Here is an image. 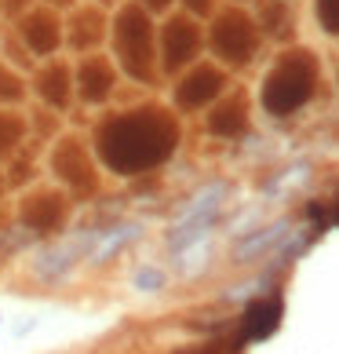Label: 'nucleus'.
I'll return each mask as SVG.
<instances>
[{
  "instance_id": "16",
  "label": "nucleus",
  "mask_w": 339,
  "mask_h": 354,
  "mask_svg": "<svg viewBox=\"0 0 339 354\" xmlns=\"http://www.w3.org/2000/svg\"><path fill=\"white\" fill-rule=\"evenodd\" d=\"M135 285H139V288H150V292H153V288L164 285V274L153 270V267H150V270H139V274H135Z\"/></svg>"
},
{
  "instance_id": "7",
  "label": "nucleus",
  "mask_w": 339,
  "mask_h": 354,
  "mask_svg": "<svg viewBox=\"0 0 339 354\" xmlns=\"http://www.w3.org/2000/svg\"><path fill=\"white\" fill-rule=\"evenodd\" d=\"M62 216H66V205H62V198H55V194H41V198L26 201L22 208V219L30 223L33 230H55Z\"/></svg>"
},
{
  "instance_id": "1",
  "label": "nucleus",
  "mask_w": 339,
  "mask_h": 354,
  "mask_svg": "<svg viewBox=\"0 0 339 354\" xmlns=\"http://www.w3.org/2000/svg\"><path fill=\"white\" fill-rule=\"evenodd\" d=\"M179 128L161 110H135L128 117H113L99 132V153L113 172L135 176L142 168L161 165L175 150Z\"/></svg>"
},
{
  "instance_id": "15",
  "label": "nucleus",
  "mask_w": 339,
  "mask_h": 354,
  "mask_svg": "<svg viewBox=\"0 0 339 354\" xmlns=\"http://www.w3.org/2000/svg\"><path fill=\"white\" fill-rule=\"evenodd\" d=\"M281 234H284V223H278V227H270L267 234H259V238H252L249 245H244V248H241V252H244V256H252V252H255V248H263V245H270L273 238H281Z\"/></svg>"
},
{
  "instance_id": "10",
  "label": "nucleus",
  "mask_w": 339,
  "mask_h": 354,
  "mask_svg": "<svg viewBox=\"0 0 339 354\" xmlns=\"http://www.w3.org/2000/svg\"><path fill=\"white\" fill-rule=\"evenodd\" d=\"M22 33H26V44H30L37 55H51L59 44V22L51 15H30L22 26Z\"/></svg>"
},
{
  "instance_id": "2",
  "label": "nucleus",
  "mask_w": 339,
  "mask_h": 354,
  "mask_svg": "<svg viewBox=\"0 0 339 354\" xmlns=\"http://www.w3.org/2000/svg\"><path fill=\"white\" fill-rule=\"evenodd\" d=\"M314 81H318V62L307 51H292L270 70L263 84V106L273 117H289L314 95Z\"/></svg>"
},
{
  "instance_id": "8",
  "label": "nucleus",
  "mask_w": 339,
  "mask_h": 354,
  "mask_svg": "<svg viewBox=\"0 0 339 354\" xmlns=\"http://www.w3.org/2000/svg\"><path fill=\"white\" fill-rule=\"evenodd\" d=\"M113 88V70L106 59H88L81 66V91L88 102H102Z\"/></svg>"
},
{
  "instance_id": "11",
  "label": "nucleus",
  "mask_w": 339,
  "mask_h": 354,
  "mask_svg": "<svg viewBox=\"0 0 339 354\" xmlns=\"http://www.w3.org/2000/svg\"><path fill=\"white\" fill-rule=\"evenodd\" d=\"M208 128H212L215 136H238V132H244V110H241V106L219 110V113H212Z\"/></svg>"
},
{
  "instance_id": "6",
  "label": "nucleus",
  "mask_w": 339,
  "mask_h": 354,
  "mask_svg": "<svg viewBox=\"0 0 339 354\" xmlns=\"http://www.w3.org/2000/svg\"><path fill=\"white\" fill-rule=\"evenodd\" d=\"M219 91H223V77H219V70L201 66V70H193L186 81L175 88V99H179V106L197 110V106H204L208 99H215Z\"/></svg>"
},
{
  "instance_id": "13",
  "label": "nucleus",
  "mask_w": 339,
  "mask_h": 354,
  "mask_svg": "<svg viewBox=\"0 0 339 354\" xmlns=\"http://www.w3.org/2000/svg\"><path fill=\"white\" fill-rule=\"evenodd\" d=\"M22 136V121L11 113H0V153H11V147L19 142Z\"/></svg>"
},
{
  "instance_id": "18",
  "label": "nucleus",
  "mask_w": 339,
  "mask_h": 354,
  "mask_svg": "<svg viewBox=\"0 0 339 354\" xmlns=\"http://www.w3.org/2000/svg\"><path fill=\"white\" fill-rule=\"evenodd\" d=\"M142 4H146V8H164L168 0H142Z\"/></svg>"
},
{
  "instance_id": "4",
  "label": "nucleus",
  "mask_w": 339,
  "mask_h": 354,
  "mask_svg": "<svg viewBox=\"0 0 339 354\" xmlns=\"http://www.w3.org/2000/svg\"><path fill=\"white\" fill-rule=\"evenodd\" d=\"M212 48H215L219 59L241 66V62H249L252 51H255V26L244 19L241 11H226L212 30Z\"/></svg>"
},
{
  "instance_id": "3",
  "label": "nucleus",
  "mask_w": 339,
  "mask_h": 354,
  "mask_svg": "<svg viewBox=\"0 0 339 354\" xmlns=\"http://www.w3.org/2000/svg\"><path fill=\"white\" fill-rule=\"evenodd\" d=\"M117 59L135 81L150 77L153 48H150V19L142 8H124L117 15Z\"/></svg>"
},
{
  "instance_id": "17",
  "label": "nucleus",
  "mask_w": 339,
  "mask_h": 354,
  "mask_svg": "<svg viewBox=\"0 0 339 354\" xmlns=\"http://www.w3.org/2000/svg\"><path fill=\"white\" fill-rule=\"evenodd\" d=\"M186 4H190L193 11H208V8H212V0H186Z\"/></svg>"
},
{
  "instance_id": "5",
  "label": "nucleus",
  "mask_w": 339,
  "mask_h": 354,
  "mask_svg": "<svg viewBox=\"0 0 339 354\" xmlns=\"http://www.w3.org/2000/svg\"><path fill=\"white\" fill-rule=\"evenodd\" d=\"M197 48H201V30L190 19H172L164 26V62H168V70L190 62L197 55Z\"/></svg>"
},
{
  "instance_id": "12",
  "label": "nucleus",
  "mask_w": 339,
  "mask_h": 354,
  "mask_svg": "<svg viewBox=\"0 0 339 354\" xmlns=\"http://www.w3.org/2000/svg\"><path fill=\"white\" fill-rule=\"evenodd\" d=\"M41 91L48 95L51 106H62V102H66V91H70V88H66V73H62V70H48Z\"/></svg>"
},
{
  "instance_id": "14",
  "label": "nucleus",
  "mask_w": 339,
  "mask_h": 354,
  "mask_svg": "<svg viewBox=\"0 0 339 354\" xmlns=\"http://www.w3.org/2000/svg\"><path fill=\"white\" fill-rule=\"evenodd\" d=\"M318 19H321V26L329 33L339 30V4H336V0H318Z\"/></svg>"
},
{
  "instance_id": "9",
  "label": "nucleus",
  "mask_w": 339,
  "mask_h": 354,
  "mask_svg": "<svg viewBox=\"0 0 339 354\" xmlns=\"http://www.w3.org/2000/svg\"><path fill=\"white\" fill-rule=\"evenodd\" d=\"M278 322H281V299H259V304H252L249 314H244V336L263 339L278 329Z\"/></svg>"
}]
</instances>
